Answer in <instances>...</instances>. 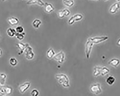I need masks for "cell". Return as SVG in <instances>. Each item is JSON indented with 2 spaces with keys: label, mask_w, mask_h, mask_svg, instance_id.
<instances>
[{
  "label": "cell",
  "mask_w": 120,
  "mask_h": 96,
  "mask_svg": "<svg viewBox=\"0 0 120 96\" xmlns=\"http://www.w3.org/2000/svg\"><path fill=\"white\" fill-rule=\"evenodd\" d=\"M55 77L59 83L65 88H68L70 86L69 80L66 75L63 74H57L56 75Z\"/></svg>",
  "instance_id": "6da1fadb"
},
{
  "label": "cell",
  "mask_w": 120,
  "mask_h": 96,
  "mask_svg": "<svg viewBox=\"0 0 120 96\" xmlns=\"http://www.w3.org/2000/svg\"><path fill=\"white\" fill-rule=\"evenodd\" d=\"M41 23V22L39 19H35L33 22H32V25L35 28H39L40 25Z\"/></svg>",
  "instance_id": "7402d4cb"
},
{
  "label": "cell",
  "mask_w": 120,
  "mask_h": 96,
  "mask_svg": "<svg viewBox=\"0 0 120 96\" xmlns=\"http://www.w3.org/2000/svg\"><path fill=\"white\" fill-rule=\"evenodd\" d=\"M6 78V75L4 73H0V86H4Z\"/></svg>",
  "instance_id": "2e32d148"
},
{
  "label": "cell",
  "mask_w": 120,
  "mask_h": 96,
  "mask_svg": "<svg viewBox=\"0 0 120 96\" xmlns=\"http://www.w3.org/2000/svg\"><path fill=\"white\" fill-rule=\"evenodd\" d=\"M44 10L46 12L48 13H51L54 10L55 8L53 5L50 3L46 2L45 3L44 5Z\"/></svg>",
  "instance_id": "7c38bea8"
},
{
  "label": "cell",
  "mask_w": 120,
  "mask_h": 96,
  "mask_svg": "<svg viewBox=\"0 0 120 96\" xmlns=\"http://www.w3.org/2000/svg\"><path fill=\"white\" fill-rule=\"evenodd\" d=\"M90 38L94 44H97L106 41L108 39L109 37L108 36H102Z\"/></svg>",
  "instance_id": "5b68a950"
},
{
  "label": "cell",
  "mask_w": 120,
  "mask_h": 96,
  "mask_svg": "<svg viewBox=\"0 0 120 96\" xmlns=\"http://www.w3.org/2000/svg\"><path fill=\"white\" fill-rule=\"evenodd\" d=\"M94 43L91 40L90 38H88V40L86 42V57L87 58H90V53L91 52L92 47L93 46Z\"/></svg>",
  "instance_id": "7a4b0ae2"
},
{
  "label": "cell",
  "mask_w": 120,
  "mask_h": 96,
  "mask_svg": "<svg viewBox=\"0 0 120 96\" xmlns=\"http://www.w3.org/2000/svg\"><path fill=\"white\" fill-rule=\"evenodd\" d=\"M1 87H2V86H0V88H1Z\"/></svg>",
  "instance_id": "e575fe53"
},
{
  "label": "cell",
  "mask_w": 120,
  "mask_h": 96,
  "mask_svg": "<svg viewBox=\"0 0 120 96\" xmlns=\"http://www.w3.org/2000/svg\"><path fill=\"white\" fill-rule=\"evenodd\" d=\"M25 35V32H23L21 33L16 32L15 36L16 38L19 40H22L24 38Z\"/></svg>",
  "instance_id": "603a6c76"
},
{
  "label": "cell",
  "mask_w": 120,
  "mask_h": 96,
  "mask_svg": "<svg viewBox=\"0 0 120 96\" xmlns=\"http://www.w3.org/2000/svg\"><path fill=\"white\" fill-rule=\"evenodd\" d=\"M82 15L80 14H75V15H73L69 19L68 23L69 25H72L74 22L75 21H80L82 19Z\"/></svg>",
  "instance_id": "8992f818"
},
{
  "label": "cell",
  "mask_w": 120,
  "mask_h": 96,
  "mask_svg": "<svg viewBox=\"0 0 120 96\" xmlns=\"http://www.w3.org/2000/svg\"><path fill=\"white\" fill-rule=\"evenodd\" d=\"M9 63L12 66H15L17 65L18 61H17V60L15 58H11L9 60Z\"/></svg>",
  "instance_id": "d4e9b609"
},
{
  "label": "cell",
  "mask_w": 120,
  "mask_h": 96,
  "mask_svg": "<svg viewBox=\"0 0 120 96\" xmlns=\"http://www.w3.org/2000/svg\"><path fill=\"white\" fill-rule=\"evenodd\" d=\"M8 21L9 25L12 26L17 25L19 23V20L15 17H11L8 19Z\"/></svg>",
  "instance_id": "5bb4252c"
},
{
  "label": "cell",
  "mask_w": 120,
  "mask_h": 96,
  "mask_svg": "<svg viewBox=\"0 0 120 96\" xmlns=\"http://www.w3.org/2000/svg\"><path fill=\"white\" fill-rule=\"evenodd\" d=\"M116 1H118V2H120V0H116Z\"/></svg>",
  "instance_id": "d6a6232c"
},
{
  "label": "cell",
  "mask_w": 120,
  "mask_h": 96,
  "mask_svg": "<svg viewBox=\"0 0 120 96\" xmlns=\"http://www.w3.org/2000/svg\"><path fill=\"white\" fill-rule=\"evenodd\" d=\"M7 32L8 35L10 37H13V36H15V34L17 32L15 29L11 28H9L8 29Z\"/></svg>",
  "instance_id": "ac0fdd59"
},
{
  "label": "cell",
  "mask_w": 120,
  "mask_h": 96,
  "mask_svg": "<svg viewBox=\"0 0 120 96\" xmlns=\"http://www.w3.org/2000/svg\"></svg>",
  "instance_id": "d590c367"
},
{
  "label": "cell",
  "mask_w": 120,
  "mask_h": 96,
  "mask_svg": "<svg viewBox=\"0 0 120 96\" xmlns=\"http://www.w3.org/2000/svg\"><path fill=\"white\" fill-rule=\"evenodd\" d=\"M63 2L64 4L68 7H72L74 4L73 0H63Z\"/></svg>",
  "instance_id": "d6986e66"
},
{
  "label": "cell",
  "mask_w": 120,
  "mask_h": 96,
  "mask_svg": "<svg viewBox=\"0 0 120 96\" xmlns=\"http://www.w3.org/2000/svg\"><path fill=\"white\" fill-rule=\"evenodd\" d=\"M102 67L95 66L94 69L93 75L94 76H98L101 75V70Z\"/></svg>",
  "instance_id": "e0dca14e"
},
{
  "label": "cell",
  "mask_w": 120,
  "mask_h": 96,
  "mask_svg": "<svg viewBox=\"0 0 120 96\" xmlns=\"http://www.w3.org/2000/svg\"><path fill=\"white\" fill-rule=\"evenodd\" d=\"M4 88L6 94L9 95L12 94L13 91V88H12V87L7 86L4 87Z\"/></svg>",
  "instance_id": "484cf974"
},
{
  "label": "cell",
  "mask_w": 120,
  "mask_h": 96,
  "mask_svg": "<svg viewBox=\"0 0 120 96\" xmlns=\"http://www.w3.org/2000/svg\"><path fill=\"white\" fill-rule=\"evenodd\" d=\"M31 94L32 96H36L39 95V92L36 89H33L31 92Z\"/></svg>",
  "instance_id": "83f0119b"
},
{
  "label": "cell",
  "mask_w": 120,
  "mask_h": 96,
  "mask_svg": "<svg viewBox=\"0 0 120 96\" xmlns=\"http://www.w3.org/2000/svg\"><path fill=\"white\" fill-rule=\"evenodd\" d=\"M3 54V51L2 50V49H0V57H1L2 55Z\"/></svg>",
  "instance_id": "f546056e"
},
{
  "label": "cell",
  "mask_w": 120,
  "mask_h": 96,
  "mask_svg": "<svg viewBox=\"0 0 120 96\" xmlns=\"http://www.w3.org/2000/svg\"><path fill=\"white\" fill-rule=\"evenodd\" d=\"M55 54V52H54L53 49L51 48L47 51V53H46V56H47V57L49 59H51L52 57H54Z\"/></svg>",
  "instance_id": "ffe728a7"
},
{
  "label": "cell",
  "mask_w": 120,
  "mask_h": 96,
  "mask_svg": "<svg viewBox=\"0 0 120 96\" xmlns=\"http://www.w3.org/2000/svg\"><path fill=\"white\" fill-rule=\"evenodd\" d=\"M120 63V61L117 58H113L111 59L108 62L109 65L114 67H117Z\"/></svg>",
  "instance_id": "9a60e30c"
},
{
  "label": "cell",
  "mask_w": 120,
  "mask_h": 96,
  "mask_svg": "<svg viewBox=\"0 0 120 96\" xmlns=\"http://www.w3.org/2000/svg\"><path fill=\"white\" fill-rule=\"evenodd\" d=\"M5 0H2V1L3 2H4Z\"/></svg>",
  "instance_id": "4dcf8cb0"
},
{
  "label": "cell",
  "mask_w": 120,
  "mask_h": 96,
  "mask_svg": "<svg viewBox=\"0 0 120 96\" xmlns=\"http://www.w3.org/2000/svg\"><path fill=\"white\" fill-rule=\"evenodd\" d=\"M95 0V1H97V0Z\"/></svg>",
  "instance_id": "836d02e7"
},
{
  "label": "cell",
  "mask_w": 120,
  "mask_h": 96,
  "mask_svg": "<svg viewBox=\"0 0 120 96\" xmlns=\"http://www.w3.org/2000/svg\"><path fill=\"white\" fill-rule=\"evenodd\" d=\"M26 3L28 5L38 4L41 6H44L45 4V3L42 0H29Z\"/></svg>",
  "instance_id": "4fadbf2b"
},
{
  "label": "cell",
  "mask_w": 120,
  "mask_h": 96,
  "mask_svg": "<svg viewBox=\"0 0 120 96\" xmlns=\"http://www.w3.org/2000/svg\"><path fill=\"white\" fill-rule=\"evenodd\" d=\"M120 4L116 2L112 4L111 5L109 11L111 14H115L118 12V11L120 9Z\"/></svg>",
  "instance_id": "52a82bcc"
},
{
  "label": "cell",
  "mask_w": 120,
  "mask_h": 96,
  "mask_svg": "<svg viewBox=\"0 0 120 96\" xmlns=\"http://www.w3.org/2000/svg\"><path fill=\"white\" fill-rule=\"evenodd\" d=\"M25 55L26 58L28 60H31L33 58L34 54L31 47L28 46L25 50Z\"/></svg>",
  "instance_id": "277c9868"
},
{
  "label": "cell",
  "mask_w": 120,
  "mask_h": 96,
  "mask_svg": "<svg viewBox=\"0 0 120 96\" xmlns=\"http://www.w3.org/2000/svg\"><path fill=\"white\" fill-rule=\"evenodd\" d=\"M116 44H117V46H120V38H119L118 40V41H117Z\"/></svg>",
  "instance_id": "f1b7e54d"
},
{
  "label": "cell",
  "mask_w": 120,
  "mask_h": 96,
  "mask_svg": "<svg viewBox=\"0 0 120 96\" xmlns=\"http://www.w3.org/2000/svg\"><path fill=\"white\" fill-rule=\"evenodd\" d=\"M108 0H104V1H105V2H106V1H108Z\"/></svg>",
  "instance_id": "1f68e13d"
},
{
  "label": "cell",
  "mask_w": 120,
  "mask_h": 96,
  "mask_svg": "<svg viewBox=\"0 0 120 96\" xmlns=\"http://www.w3.org/2000/svg\"><path fill=\"white\" fill-rule=\"evenodd\" d=\"M90 90L91 92L96 95L99 94L102 92L101 86L99 83L92 84L90 87Z\"/></svg>",
  "instance_id": "3957f363"
},
{
  "label": "cell",
  "mask_w": 120,
  "mask_h": 96,
  "mask_svg": "<svg viewBox=\"0 0 120 96\" xmlns=\"http://www.w3.org/2000/svg\"><path fill=\"white\" fill-rule=\"evenodd\" d=\"M58 15L60 18H64V17L68 16L70 14V11L67 9H64L62 10H60L58 12Z\"/></svg>",
  "instance_id": "30bf717a"
},
{
  "label": "cell",
  "mask_w": 120,
  "mask_h": 96,
  "mask_svg": "<svg viewBox=\"0 0 120 96\" xmlns=\"http://www.w3.org/2000/svg\"><path fill=\"white\" fill-rule=\"evenodd\" d=\"M31 85V83L29 82H26L23 84H21L19 88V92L21 94H23L27 89H29Z\"/></svg>",
  "instance_id": "9c48e42d"
},
{
  "label": "cell",
  "mask_w": 120,
  "mask_h": 96,
  "mask_svg": "<svg viewBox=\"0 0 120 96\" xmlns=\"http://www.w3.org/2000/svg\"><path fill=\"white\" fill-rule=\"evenodd\" d=\"M16 32L18 33H22L24 31V28L21 26H19L17 27L15 29Z\"/></svg>",
  "instance_id": "4316f807"
},
{
  "label": "cell",
  "mask_w": 120,
  "mask_h": 96,
  "mask_svg": "<svg viewBox=\"0 0 120 96\" xmlns=\"http://www.w3.org/2000/svg\"><path fill=\"white\" fill-rule=\"evenodd\" d=\"M64 57V54L63 51L60 52L54 56V59L60 63L63 62Z\"/></svg>",
  "instance_id": "8fae6325"
},
{
  "label": "cell",
  "mask_w": 120,
  "mask_h": 96,
  "mask_svg": "<svg viewBox=\"0 0 120 96\" xmlns=\"http://www.w3.org/2000/svg\"><path fill=\"white\" fill-rule=\"evenodd\" d=\"M106 83L109 85H112L115 82L116 78L112 76H110L107 78L106 80Z\"/></svg>",
  "instance_id": "44dd1931"
},
{
  "label": "cell",
  "mask_w": 120,
  "mask_h": 96,
  "mask_svg": "<svg viewBox=\"0 0 120 96\" xmlns=\"http://www.w3.org/2000/svg\"><path fill=\"white\" fill-rule=\"evenodd\" d=\"M29 44H24L21 42H19L16 44V46L19 50V55L21 54L25 51V50L28 46Z\"/></svg>",
  "instance_id": "ba28073f"
},
{
  "label": "cell",
  "mask_w": 120,
  "mask_h": 96,
  "mask_svg": "<svg viewBox=\"0 0 120 96\" xmlns=\"http://www.w3.org/2000/svg\"><path fill=\"white\" fill-rule=\"evenodd\" d=\"M110 72L109 69H108L106 67H102L101 70V75L102 76H105L106 74Z\"/></svg>",
  "instance_id": "cb8c5ba5"
}]
</instances>
